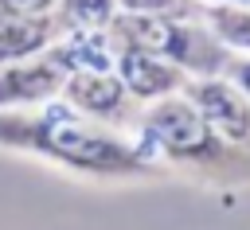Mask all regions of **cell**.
I'll use <instances>...</instances> for the list:
<instances>
[{
  "label": "cell",
  "mask_w": 250,
  "mask_h": 230,
  "mask_svg": "<svg viewBox=\"0 0 250 230\" xmlns=\"http://www.w3.org/2000/svg\"><path fill=\"white\" fill-rule=\"evenodd\" d=\"M0 152L39 160L82 183H152L164 172L141 152L129 129H113L62 97L31 109H0Z\"/></svg>",
  "instance_id": "obj_1"
},
{
  "label": "cell",
  "mask_w": 250,
  "mask_h": 230,
  "mask_svg": "<svg viewBox=\"0 0 250 230\" xmlns=\"http://www.w3.org/2000/svg\"><path fill=\"white\" fill-rule=\"evenodd\" d=\"M129 133L164 179H188L219 195L250 187V156L219 136L184 90L141 105Z\"/></svg>",
  "instance_id": "obj_2"
},
{
  "label": "cell",
  "mask_w": 250,
  "mask_h": 230,
  "mask_svg": "<svg viewBox=\"0 0 250 230\" xmlns=\"http://www.w3.org/2000/svg\"><path fill=\"white\" fill-rule=\"evenodd\" d=\"M113 39L133 43L145 51H156L184 66L191 78L219 74L227 66L230 47L207 27L203 16H168V12H117Z\"/></svg>",
  "instance_id": "obj_3"
},
{
  "label": "cell",
  "mask_w": 250,
  "mask_h": 230,
  "mask_svg": "<svg viewBox=\"0 0 250 230\" xmlns=\"http://www.w3.org/2000/svg\"><path fill=\"white\" fill-rule=\"evenodd\" d=\"M66 105H74L78 113L94 117V121H105L113 129H133L137 113H141V101L125 90L121 74L113 66H90V70H70L62 78V94H59Z\"/></svg>",
  "instance_id": "obj_4"
},
{
  "label": "cell",
  "mask_w": 250,
  "mask_h": 230,
  "mask_svg": "<svg viewBox=\"0 0 250 230\" xmlns=\"http://www.w3.org/2000/svg\"><path fill=\"white\" fill-rule=\"evenodd\" d=\"M184 94L199 105V113L215 125L219 136H227L238 152L250 156V97L227 74H199L184 86Z\"/></svg>",
  "instance_id": "obj_5"
},
{
  "label": "cell",
  "mask_w": 250,
  "mask_h": 230,
  "mask_svg": "<svg viewBox=\"0 0 250 230\" xmlns=\"http://www.w3.org/2000/svg\"><path fill=\"white\" fill-rule=\"evenodd\" d=\"M113 70L121 74L125 90L148 105L156 97H168V94H180L191 74L184 66H176L172 58L156 55V51H145V47H133V43H117V55H113Z\"/></svg>",
  "instance_id": "obj_6"
},
{
  "label": "cell",
  "mask_w": 250,
  "mask_h": 230,
  "mask_svg": "<svg viewBox=\"0 0 250 230\" xmlns=\"http://www.w3.org/2000/svg\"><path fill=\"white\" fill-rule=\"evenodd\" d=\"M62 66L51 58V51L0 62V109H31L43 101H55L62 94Z\"/></svg>",
  "instance_id": "obj_7"
},
{
  "label": "cell",
  "mask_w": 250,
  "mask_h": 230,
  "mask_svg": "<svg viewBox=\"0 0 250 230\" xmlns=\"http://www.w3.org/2000/svg\"><path fill=\"white\" fill-rule=\"evenodd\" d=\"M55 35H59L55 16H20V12L0 8V62L39 55L55 43Z\"/></svg>",
  "instance_id": "obj_8"
},
{
  "label": "cell",
  "mask_w": 250,
  "mask_h": 230,
  "mask_svg": "<svg viewBox=\"0 0 250 230\" xmlns=\"http://www.w3.org/2000/svg\"><path fill=\"white\" fill-rule=\"evenodd\" d=\"M203 19L230 51H250V4L203 0Z\"/></svg>",
  "instance_id": "obj_9"
},
{
  "label": "cell",
  "mask_w": 250,
  "mask_h": 230,
  "mask_svg": "<svg viewBox=\"0 0 250 230\" xmlns=\"http://www.w3.org/2000/svg\"><path fill=\"white\" fill-rule=\"evenodd\" d=\"M121 0H59L55 19L59 31H86V27H113Z\"/></svg>",
  "instance_id": "obj_10"
},
{
  "label": "cell",
  "mask_w": 250,
  "mask_h": 230,
  "mask_svg": "<svg viewBox=\"0 0 250 230\" xmlns=\"http://www.w3.org/2000/svg\"><path fill=\"white\" fill-rule=\"evenodd\" d=\"M219 74H227V78L250 97V51H230V55H227V66H223Z\"/></svg>",
  "instance_id": "obj_11"
},
{
  "label": "cell",
  "mask_w": 250,
  "mask_h": 230,
  "mask_svg": "<svg viewBox=\"0 0 250 230\" xmlns=\"http://www.w3.org/2000/svg\"><path fill=\"white\" fill-rule=\"evenodd\" d=\"M59 0H0L4 12H20V16H55Z\"/></svg>",
  "instance_id": "obj_12"
},
{
  "label": "cell",
  "mask_w": 250,
  "mask_h": 230,
  "mask_svg": "<svg viewBox=\"0 0 250 230\" xmlns=\"http://www.w3.org/2000/svg\"><path fill=\"white\" fill-rule=\"evenodd\" d=\"M219 4H250V0H219Z\"/></svg>",
  "instance_id": "obj_13"
}]
</instances>
